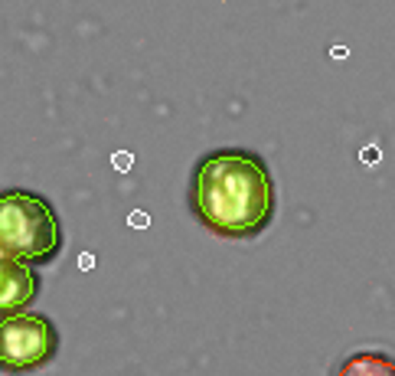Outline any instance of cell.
<instances>
[{
    "instance_id": "277c9868",
    "label": "cell",
    "mask_w": 395,
    "mask_h": 376,
    "mask_svg": "<svg viewBox=\"0 0 395 376\" xmlns=\"http://www.w3.org/2000/svg\"><path fill=\"white\" fill-rule=\"evenodd\" d=\"M42 278L33 266H26L23 258L10 256L0 249V317L26 311L40 298Z\"/></svg>"
},
{
    "instance_id": "7a4b0ae2",
    "label": "cell",
    "mask_w": 395,
    "mask_h": 376,
    "mask_svg": "<svg viewBox=\"0 0 395 376\" xmlns=\"http://www.w3.org/2000/svg\"><path fill=\"white\" fill-rule=\"evenodd\" d=\"M66 246L56 206L36 190H0V249L26 266H50Z\"/></svg>"
},
{
    "instance_id": "ba28073f",
    "label": "cell",
    "mask_w": 395,
    "mask_h": 376,
    "mask_svg": "<svg viewBox=\"0 0 395 376\" xmlns=\"http://www.w3.org/2000/svg\"><path fill=\"white\" fill-rule=\"evenodd\" d=\"M360 161L376 164V161H379V147H366V151H360Z\"/></svg>"
},
{
    "instance_id": "6da1fadb",
    "label": "cell",
    "mask_w": 395,
    "mask_h": 376,
    "mask_svg": "<svg viewBox=\"0 0 395 376\" xmlns=\"http://www.w3.org/2000/svg\"><path fill=\"white\" fill-rule=\"evenodd\" d=\"M190 210L222 239H255L275 222L277 187L265 157L248 147H216L190 173Z\"/></svg>"
},
{
    "instance_id": "30bf717a",
    "label": "cell",
    "mask_w": 395,
    "mask_h": 376,
    "mask_svg": "<svg viewBox=\"0 0 395 376\" xmlns=\"http://www.w3.org/2000/svg\"><path fill=\"white\" fill-rule=\"evenodd\" d=\"M330 56H333V59H346V56H350V50H346V46H333V50H330Z\"/></svg>"
},
{
    "instance_id": "8992f818",
    "label": "cell",
    "mask_w": 395,
    "mask_h": 376,
    "mask_svg": "<svg viewBox=\"0 0 395 376\" xmlns=\"http://www.w3.org/2000/svg\"><path fill=\"white\" fill-rule=\"evenodd\" d=\"M111 164H115L118 171H131V167H134V157L131 154H115L111 157Z\"/></svg>"
},
{
    "instance_id": "52a82bcc",
    "label": "cell",
    "mask_w": 395,
    "mask_h": 376,
    "mask_svg": "<svg viewBox=\"0 0 395 376\" xmlns=\"http://www.w3.org/2000/svg\"><path fill=\"white\" fill-rule=\"evenodd\" d=\"M147 222H151V216L144 213V210H134V213H131V226H134V229H147Z\"/></svg>"
},
{
    "instance_id": "9c48e42d",
    "label": "cell",
    "mask_w": 395,
    "mask_h": 376,
    "mask_svg": "<svg viewBox=\"0 0 395 376\" xmlns=\"http://www.w3.org/2000/svg\"><path fill=\"white\" fill-rule=\"evenodd\" d=\"M92 266H95V256H88V252H85V256L79 258V268H82V272H88Z\"/></svg>"
},
{
    "instance_id": "3957f363",
    "label": "cell",
    "mask_w": 395,
    "mask_h": 376,
    "mask_svg": "<svg viewBox=\"0 0 395 376\" xmlns=\"http://www.w3.org/2000/svg\"><path fill=\"white\" fill-rule=\"evenodd\" d=\"M59 353V331L42 311H17L0 317V373L26 376L50 367Z\"/></svg>"
},
{
    "instance_id": "5b68a950",
    "label": "cell",
    "mask_w": 395,
    "mask_h": 376,
    "mask_svg": "<svg viewBox=\"0 0 395 376\" xmlns=\"http://www.w3.org/2000/svg\"><path fill=\"white\" fill-rule=\"evenodd\" d=\"M333 376H395V357L389 351H353L336 363Z\"/></svg>"
}]
</instances>
